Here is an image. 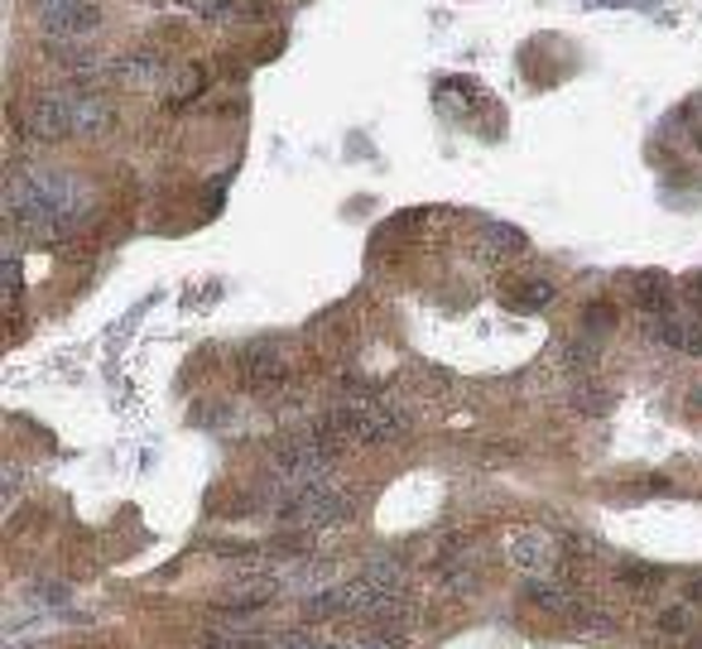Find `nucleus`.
<instances>
[{
	"label": "nucleus",
	"instance_id": "3",
	"mask_svg": "<svg viewBox=\"0 0 702 649\" xmlns=\"http://www.w3.org/2000/svg\"><path fill=\"white\" fill-rule=\"evenodd\" d=\"M106 120L102 102H82V96H44L30 111L20 116V130L34 140H58V135H78V130H92Z\"/></svg>",
	"mask_w": 702,
	"mask_h": 649
},
{
	"label": "nucleus",
	"instance_id": "14",
	"mask_svg": "<svg viewBox=\"0 0 702 649\" xmlns=\"http://www.w3.org/2000/svg\"><path fill=\"white\" fill-rule=\"evenodd\" d=\"M688 294H693L698 304H702V274H693V280H688Z\"/></svg>",
	"mask_w": 702,
	"mask_h": 649
},
{
	"label": "nucleus",
	"instance_id": "2",
	"mask_svg": "<svg viewBox=\"0 0 702 649\" xmlns=\"http://www.w3.org/2000/svg\"><path fill=\"white\" fill-rule=\"evenodd\" d=\"M318 424L328 428L342 448H381V442H395L399 433H405V414H399V404L385 400V394L356 390V394H347V400H337Z\"/></svg>",
	"mask_w": 702,
	"mask_h": 649
},
{
	"label": "nucleus",
	"instance_id": "7",
	"mask_svg": "<svg viewBox=\"0 0 702 649\" xmlns=\"http://www.w3.org/2000/svg\"><path fill=\"white\" fill-rule=\"evenodd\" d=\"M515 563L525 573H553V558H559V539H549V534H519L515 544Z\"/></svg>",
	"mask_w": 702,
	"mask_h": 649
},
{
	"label": "nucleus",
	"instance_id": "15",
	"mask_svg": "<svg viewBox=\"0 0 702 649\" xmlns=\"http://www.w3.org/2000/svg\"><path fill=\"white\" fill-rule=\"evenodd\" d=\"M688 404H693L698 414H702V390H693V394H688Z\"/></svg>",
	"mask_w": 702,
	"mask_h": 649
},
{
	"label": "nucleus",
	"instance_id": "9",
	"mask_svg": "<svg viewBox=\"0 0 702 649\" xmlns=\"http://www.w3.org/2000/svg\"><path fill=\"white\" fill-rule=\"evenodd\" d=\"M631 298H635V308L645 312V318H650V312H664V308H669V280H664L659 270L635 274V280H631Z\"/></svg>",
	"mask_w": 702,
	"mask_h": 649
},
{
	"label": "nucleus",
	"instance_id": "12",
	"mask_svg": "<svg viewBox=\"0 0 702 649\" xmlns=\"http://www.w3.org/2000/svg\"><path fill=\"white\" fill-rule=\"evenodd\" d=\"M559 361H563V366H573V370H592V366H597V346H592V337H587V342H563Z\"/></svg>",
	"mask_w": 702,
	"mask_h": 649
},
{
	"label": "nucleus",
	"instance_id": "10",
	"mask_svg": "<svg viewBox=\"0 0 702 649\" xmlns=\"http://www.w3.org/2000/svg\"><path fill=\"white\" fill-rule=\"evenodd\" d=\"M505 298H511V308L539 312V308H549V304H553V284H543V280H525V284H515Z\"/></svg>",
	"mask_w": 702,
	"mask_h": 649
},
{
	"label": "nucleus",
	"instance_id": "1",
	"mask_svg": "<svg viewBox=\"0 0 702 649\" xmlns=\"http://www.w3.org/2000/svg\"><path fill=\"white\" fill-rule=\"evenodd\" d=\"M5 208L39 236H72L87 216V188L68 174H24L10 184Z\"/></svg>",
	"mask_w": 702,
	"mask_h": 649
},
{
	"label": "nucleus",
	"instance_id": "13",
	"mask_svg": "<svg viewBox=\"0 0 702 649\" xmlns=\"http://www.w3.org/2000/svg\"><path fill=\"white\" fill-rule=\"evenodd\" d=\"M688 625H693V616H688L683 606H674V611H664V616H659V630H669V635H683Z\"/></svg>",
	"mask_w": 702,
	"mask_h": 649
},
{
	"label": "nucleus",
	"instance_id": "11",
	"mask_svg": "<svg viewBox=\"0 0 702 649\" xmlns=\"http://www.w3.org/2000/svg\"><path fill=\"white\" fill-rule=\"evenodd\" d=\"M621 582L631 587V592H655V587H664V573L645 568V563H625V568H621Z\"/></svg>",
	"mask_w": 702,
	"mask_h": 649
},
{
	"label": "nucleus",
	"instance_id": "8",
	"mask_svg": "<svg viewBox=\"0 0 702 649\" xmlns=\"http://www.w3.org/2000/svg\"><path fill=\"white\" fill-rule=\"evenodd\" d=\"M525 250V236L515 232V226H487V232L477 236V256L487 260V264H501V260H511Z\"/></svg>",
	"mask_w": 702,
	"mask_h": 649
},
{
	"label": "nucleus",
	"instance_id": "6",
	"mask_svg": "<svg viewBox=\"0 0 702 649\" xmlns=\"http://www.w3.org/2000/svg\"><path fill=\"white\" fill-rule=\"evenodd\" d=\"M39 20L48 24V34L54 39H87V30L96 24V15L82 0H39Z\"/></svg>",
	"mask_w": 702,
	"mask_h": 649
},
{
	"label": "nucleus",
	"instance_id": "5",
	"mask_svg": "<svg viewBox=\"0 0 702 649\" xmlns=\"http://www.w3.org/2000/svg\"><path fill=\"white\" fill-rule=\"evenodd\" d=\"M650 342L659 346H674V352H688V356H702V318H688V312H650L645 322Z\"/></svg>",
	"mask_w": 702,
	"mask_h": 649
},
{
	"label": "nucleus",
	"instance_id": "4",
	"mask_svg": "<svg viewBox=\"0 0 702 649\" xmlns=\"http://www.w3.org/2000/svg\"><path fill=\"white\" fill-rule=\"evenodd\" d=\"M236 370H241V385L246 390H280V385L289 380V361L280 346H246L236 361Z\"/></svg>",
	"mask_w": 702,
	"mask_h": 649
}]
</instances>
